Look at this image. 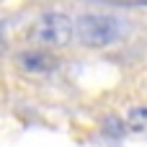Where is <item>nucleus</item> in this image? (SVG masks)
<instances>
[{
	"instance_id": "423d86ee",
	"label": "nucleus",
	"mask_w": 147,
	"mask_h": 147,
	"mask_svg": "<svg viewBox=\"0 0 147 147\" xmlns=\"http://www.w3.org/2000/svg\"><path fill=\"white\" fill-rule=\"evenodd\" d=\"M5 52H8V41H5V39L0 36V59L5 57Z\"/></svg>"
},
{
	"instance_id": "f257e3e1",
	"label": "nucleus",
	"mask_w": 147,
	"mask_h": 147,
	"mask_svg": "<svg viewBox=\"0 0 147 147\" xmlns=\"http://www.w3.org/2000/svg\"><path fill=\"white\" fill-rule=\"evenodd\" d=\"M132 34V21L111 10H83L75 18V41L85 49L103 52L127 41Z\"/></svg>"
},
{
	"instance_id": "39448f33",
	"label": "nucleus",
	"mask_w": 147,
	"mask_h": 147,
	"mask_svg": "<svg viewBox=\"0 0 147 147\" xmlns=\"http://www.w3.org/2000/svg\"><path fill=\"white\" fill-rule=\"evenodd\" d=\"M103 129H106L109 134L119 137V134L124 132V121H121V119H116V116H103Z\"/></svg>"
},
{
	"instance_id": "7ed1b4c3",
	"label": "nucleus",
	"mask_w": 147,
	"mask_h": 147,
	"mask_svg": "<svg viewBox=\"0 0 147 147\" xmlns=\"http://www.w3.org/2000/svg\"><path fill=\"white\" fill-rule=\"evenodd\" d=\"M13 59H16V67L18 70H23L26 75H34V78H49V75H54L59 70V59L52 52L39 49V47L18 52Z\"/></svg>"
},
{
	"instance_id": "20e7f679",
	"label": "nucleus",
	"mask_w": 147,
	"mask_h": 147,
	"mask_svg": "<svg viewBox=\"0 0 147 147\" xmlns=\"http://www.w3.org/2000/svg\"><path fill=\"white\" fill-rule=\"evenodd\" d=\"M121 121H124V132L147 137V106H132Z\"/></svg>"
},
{
	"instance_id": "f03ea898",
	"label": "nucleus",
	"mask_w": 147,
	"mask_h": 147,
	"mask_svg": "<svg viewBox=\"0 0 147 147\" xmlns=\"http://www.w3.org/2000/svg\"><path fill=\"white\" fill-rule=\"evenodd\" d=\"M26 39L34 47L47 49V52L70 47L75 41V18L65 10H47L28 23Z\"/></svg>"
}]
</instances>
